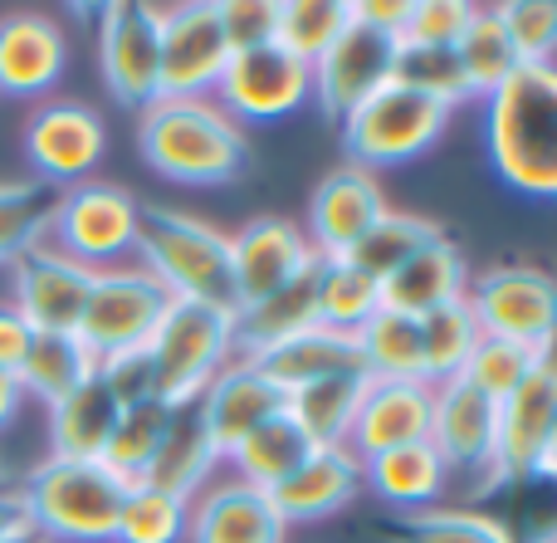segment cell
Listing matches in <instances>:
<instances>
[{"label":"cell","mask_w":557,"mask_h":543,"mask_svg":"<svg viewBox=\"0 0 557 543\" xmlns=\"http://www.w3.org/2000/svg\"><path fill=\"white\" fill-rule=\"evenodd\" d=\"M308 451H313V441L288 421V411H278V417H270L264 427H255L250 436L225 456V466H231L235 480H245V485L274 490V485H284L298 466H304Z\"/></svg>","instance_id":"obj_33"},{"label":"cell","mask_w":557,"mask_h":543,"mask_svg":"<svg viewBox=\"0 0 557 543\" xmlns=\"http://www.w3.org/2000/svg\"><path fill=\"white\" fill-rule=\"evenodd\" d=\"M137 264L162 284L172 299L211 304V309H240L231 270V235L176 206L143 201V231H137Z\"/></svg>","instance_id":"obj_3"},{"label":"cell","mask_w":557,"mask_h":543,"mask_svg":"<svg viewBox=\"0 0 557 543\" xmlns=\"http://www.w3.org/2000/svg\"><path fill=\"white\" fill-rule=\"evenodd\" d=\"M484 137L509 192L557 201V64H523L484 98Z\"/></svg>","instance_id":"obj_2"},{"label":"cell","mask_w":557,"mask_h":543,"mask_svg":"<svg viewBox=\"0 0 557 543\" xmlns=\"http://www.w3.org/2000/svg\"><path fill=\"white\" fill-rule=\"evenodd\" d=\"M250 362L284 397L308 387V382L337 378V372H367L362 353H357V333H337V329H323V323H313V329L294 333V338L274 343V348H264V353H255Z\"/></svg>","instance_id":"obj_25"},{"label":"cell","mask_w":557,"mask_h":543,"mask_svg":"<svg viewBox=\"0 0 557 543\" xmlns=\"http://www.w3.org/2000/svg\"><path fill=\"white\" fill-rule=\"evenodd\" d=\"M186 543H288V525L274 509V495L245 480H211L191 499Z\"/></svg>","instance_id":"obj_19"},{"label":"cell","mask_w":557,"mask_h":543,"mask_svg":"<svg viewBox=\"0 0 557 543\" xmlns=\"http://www.w3.org/2000/svg\"><path fill=\"white\" fill-rule=\"evenodd\" d=\"M441 225L431 221V215H411V211H386L382 221L372 225V231L362 235V240L352 245V250L343 255L347 264H352L357 274H367V280L382 289V280H392L396 270H401L406 260H411L416 250H425L431 240H441Z\"/></svg>","instance_id":"obj_35"},{"label":"cell","mask_w":557,"mask_h":543,"mask_svg":"<svg viewBox=\"0 0 557 543\" xmlns=\"http://www.w3.org/2000/svg\"><path fill=\"white\" fill-rule=\"evenodd\" d=\"M392 211L376 186V172L362 166H333V172L318 182L313 201H308V245H313L318 260H343L367 231H372L382 215Z\"/></svg>","instance_id":"obj_18"},{"label":"cell","mask_w":557,"mask_h":543,"mask_svg":"<svg viewBox=\"0 0 557 543\" xmlns=\"http://www.w3.org/2000/svg\"><path fill=\"white\" fill-rule=\"evenodd\" d=\"M215 10H221V29H225V45H231V54L274 45L278 0H215Z\"/></svg>","instance_id":"obj_49"},{"label":"cell","mask_w":557,"mask_h":543,"mask_svg":"<svg viewBox=\"0 0 557 543\" xmlns=\"http://www.w3.org/2000/svg\"><path fill=\"white\" fill-rule=\"evenodd\" d=\"M59 192L45 182H0V264L20 260L49 235Z\"/></svg>","instance_id":"obj_40"},{"label":"cell","mask_w":557,"mask_h":543,"mask_svg":"<svg viewBox=\"0 0 557 543\" xmlns=\"http://www.w3.org/2000/svg\"><path fill=\"white\" fill-rule=\"evenodd\" d=\"M20 534H35L25 515V499H20V490H0V543L20 539Z\"/></svg>","instance_id":"obj_52"},{"label":"cell","mask_w":557,"mask_h":543,"mask_svg":"<svg viewBox=\"0 0 557 543\" xmlns=\"http://www.w3.org/2000/svg\"><path fill=\"white\" fill-rule=\"evenodd\" d=\"M215 466H221V456H215V446L206 441L196 407H182V411H172V427H166L162 446H157L152 466H147V476L137 480V485L166 490V495H176V499H196L215 480Z\"/></svg>","instance_id":"obj_29"},{"label":"cell","mask_w":557,"mask_h":543,"mask_svg":"<svg viewBox=\"0 0 557 543\" xmlns=\"http://www.w3.org/2000/svg\"><path fill=\"white\" fill-rule=\"evenodd\" d=\"M431 451L445 460V470L455 476H474L484 485L494 480V451H499V402H490L484 392H474L465 378L441 382L431 407Z\"/></svg>","instance_id":"obj_15"},{"label":"cell","mask_w":557,"mask_h":543,"mask_svg":"<svg viewBox=\"0 0 557 543\" xmlns=\"http://www.w3.org/2000/svg\"><path fill=\"white\" fill-rule=\"evenodd\" d=\"M445 127H450V108L431 103V98L411 94L401 84H386L343 118V143L352 152V166L382 172V166L425 157L445 137Z\"/></svg>","instance_id":"obj_7"},{"label":"cell","mask_w":557,"mask_h":543,"mask_svg":"<svg viewBox=\"0 0 557 543\" xmlns=\"http://www.w3.org/2000/svg\"><path fill=\"white\" fill-rule=\"evenodd\" d=\"M465 289H470V264H465L460 245H450L441 235V240H431L425 250H416L392 280H382V309L425 319V313L441 309V304L465 299Z\"/></svg>","instance_id":"obj_26"},{"label":"cell","mask_w":557,"mask_h":543,"mask_svg":"<svg viewBox=\"0 0 557 543\" xmlns=\"http://www.w3.org/2000/svg\"><path fill=\"white\" fill-rule=\"evenodd\" d=\"M367 490L362 480V460L352 456L347 446H313L308 460L284 480L274 485V509L284 515V525H318V519H333L352 505L357 495Z\"/></svg>","instance_id":"obj_23"},{"label":"cell","mask_w":557,"mask_h":543,"mask_svg":"<svg viewBox=\"0 0 557 543\" xmlns=\"http://www.w3.org/2000/svg\"><path fill=\"white\" fill-rule=\"evenodd\" d=\"M455 59L465 69V84H470V98H490L519 74V54L509 45V29H504L499 10L494 5H474L465 35L455 39Z\"/></svg>","instance_id":"obj_36"},{"label":"cell","mask_w":557,"mask_h":543,"mask_svg":"<svg viewBox=\"0 0 557 543\" xmlns=\"http://www.w3.org/2000/svg\"><path fill=\"white\" fill-rule=\"evenodd\" d=\"M539 362V353L523 348V343H509V338H480V348L470 353L460 378L470 382L474 392H484L490 402H504L513 387H523Z\"/></svg>","instance_id":"obj_45"},{"label":"cell","mask_w":557,"mask_h":543,"mask_svg":"<svg viewBox=\"0 0 557 543\" xmlns=\"http://www.w3.org/2000/svg\"><path fill=\"white\" fill-rule=\"evenodd\" d=\"M152 353V378H157V402L172 411L196 407L201 392L240 358L235 343V313L211 309V304L172 299L162 329L147 343Z\"/></svg>","instance_id":"obj_5"},{"label":"cell","mask_w":557,"mask_h":543,"mask_svg":"<svg viewBox=\"0 0 557 543\" xmlns=\"http://www.w3.org/2000/svg\"><path fill=\"white\" fill-rule=\"evenodd\" d=\"M98 69L108 94L133 113L162 98V5L113 0L98 10Z\"/></svg>","instance_id":"obj_9"},{"label":"cell","mask_w":557,"mask_h":543,"mask_svg":"<svg viewBox=\"0 0 557 543\" xmlns=\"http://www.w3.org/2000/svg\"><path fill=\"white\" fill-rule=\"evenodd\" d=\"M313 309L323 329L357 333L376 309H382V289L367 274H357L347 260H318L313 274Z\"/></svg>","instance_id":"obj_39"},{"label":"cell","mask_w":557,"mask_h":543,"mask_svg":"<svg viewBox=\"0 0 557 543\" xmlns=\"http://www.w3.org/2000/svg\"><path fill=\"white\" fill-rule=\"evenodd\" d=\"M20 402H25V387H20V378L0 368V431H5L10 421L20 417Z\"/></svg>","instance_id":"obj_53"},{"label":"cell","mask_w":557,"mask_h":543,"mask_svg":"<svg viewBox=\"0 0 557 543\" xmlns=\"http://www.w3.org/2000/svg\"><path fill=\"white\" fill-rule=\"evenodd\" d=\"M557 421V382L533 368L523 387L499 402V451H494V480H529L548 451Z\"/></svg>","instance_id":"obj_24"},{"label":"cell","mask_w":557,"mask_h":543,"mask_svg":"<svg viewBox=\"0 0 557 543\" xmlns=\"http://www.w3.org/2000/svg\"><path fill=\"white\" fill-rule=\"evenodd\" d=\"M318 264L313 245H308L304 225L284 221V215H255L231 235V270H235V294L240 309L270 299V294L288 289Z\"/></svg>","instance_id":"obj_17"},{"label":"cell","mask_w":557,"mask_h":543,"mask_svg":"<svg viewBox=\"0 0 557 543\" xmlns=\"http://www.w3.org/2000/svg\"><path fill=\"white\" fill-rule=\"evenodd\" d=\"M357 353L372 382H425V348H421V319L396 309H376L357 329Z\"/></svg>","instance_id":"obj_32"},{"label":"cell","mask_w":557,"mask_h":543,"mask_svg":"<svg viewBox=\"0 0 557 543\" xmlns=\"http://www.w3.org/2000/svg\"><path fill=\"white\" fill-rule=\"evenodd\" d=\"M137 231H143V201L133 192L113 182H78L59 192L45 240L88 270H113L137 255Z\"/></svg>","instance_id":"obj_6"},{"label":"cell","mask_w":557,"mask_h":543,"mask_svg":"<svg viewBox=\"0 0 557 543\" xmlns=\"http://www.w3.org/2000/svg\"><path fill=\"white\" fill-rule=\"evenodd\" d=\"M137 152L176 186H231L250 166V133L215 98H152L137 113Z\"/></svg>","instance_id":"obj_1"},{"label":"cell","mask_w":557,"mask_h":543,"mask_svg":"<svg viewBox=\"0 0 557 543\" xmlns=\"http://www.w3.org/2000/svg\"><path fill=\"white\" fill-rule=\"evenodd\" d=\"M127 480L103 460H39L20 485L29 529L45 543H113Z\"/></svg>","instance_id":"obj_4"},{"label":"cell","mask_w":557,"mask_h":543,"mask_svg":"<svg viewBox=\"0 0 557 543\" xmlns=\"http://www.w3.org/2000/svg\"><path fill=\"white\" fill-rule=\"evenodd\" d=\"M347 20H352L347 0H278L274 45L284 54H294L298 64L313 69L333 49V39L347 29Z\"/></svg>","instance_id":"obj_37"},{"label":"cell","mask_w":557,"mask_h":543,"mask_svg":"<svg viewBox=\"0 0 557 543\" xmlns=\"http://www.w3.org/2000/svg\"><path fill=\"white\" fill-rule=\"evenodd\" d=\"M69 64L64 25L45 10H5L0 15V94L39 98L59 84Z\"/></svg>","instance_id":"obj_20"},{"label":"cell","mask_w":557,"mask_h":543,"mask_svg":"<svg viewBox=\"0 0 557 543\" xmlns=\"http://www.w3.org/2000/svg\"><path fill=\"white\" fill-rule=\"evenodd\" d=\"M392 84L411 88V94L431 98L441 108H460L470 103V84H465V69L455 59V49H425V45H401L396 49V74Z\"/></svg>","instance_id":"obj_42"},{"label":"cell","mask_w":557,"mask_h":543,"mask_svg":"<svg viewBox=\"0 0 557 543\" xmlns=\"http://www.w3.org/2000/svg\"><path fill=\"white\" fill-rule=\"evenodd\" d=\"M539 476H548V480H557V421H553V436H548V451H543V460H539Z\"/></svg>","instance_id":"obj_54"},{"label":"cell","mask_w":557,"mask_h":543,"mask_svg":"<svg viewBox=\"0 0 557 543\" xmlns=\"http://www.w3.org/2000/svg\"><path fill=\"white\" fill-rule=\"evenodd\" d=\"M231 45L215 0L162 5V98H215Z\"/></svg>","instance_id":"obj_14"},{"label":"cell","mask_w":557,"mask_h":543,"mask_svg":"<svg viewBox=\"0 0 557 543\" xmlns=\"http://www.w3.org/2000/svg\"><path fill=\"white\" fill-rule=\"evenodd\" d=\"M494 10L519 64H557V0H504Z\"/></svg>","instance_id":"obj_46"},{"label":"cell","mask_w":557,"mask_h":543,"mask_svg":"<svg viewBox=\"0 0 557 543\" xmlns=\"http://www.w3.org/2000/svg\"><path fill=\"white\" fill-rule=\"evenodd\" d=\"M396 49H401V39L347 20V29L333 39V49L313 64V103L323 108L333 123H343V118L352 113V108H362L376 88L392 84Z\"/></svg>","instance_id":"obj_16"},{"label":"cell","mask_w":557,"mask_h":543,"mask_svg":"<svg viewBox=\"0 0 557 543\" xmlns=\"http://www.w3.org/2000/svg\"><path fill=\"white\" fill-rule=\"evenodd\" d=\"M362 480L386 509H401V515H425L435 509V499H445L450 490V470L445 460L425 446H401L386 451V456H372L362 466Z\"/></svg>","instance_id":"obj_27"},{"label":"cell","mask_w":557,"mask_h":543,"mask_svg":"<svg viewBox=\"0 0 557 543\" xmlns=\"http://www.w3.org/2000/svg\"><path fill=\"white\" fill-rule=\"evenodd\" d=\"M108 152V127L78 98H49L25 118V157L45 186H78L88 182Z\"/></svg>","instance_id":"obj_13"},{"label":"cell","mask_w":557,"mask_h":543,"mask_svg":"<svg viewBox=\"0 0 557 543\" xmlns=\"http://www.w3.org/2000/svg\"><path fill=\"white\" fill-rule=\"evenodd\" d=\"M5 543H39V534H20V539H5Z\"/></svg>","instance_id":"obj_55"},{"label":"cell","mask_w":557,"mask_h":543,"mask_svg":"<svg viewBox=\"0 0 557 543\" xmlns=\"http://www.w3.org/2000/svg\"><path fill=\"white\" fill-rule=\"evenodd\" d=\"M123 407L98 382V372L78 392L49 407V456L54 460H103V446L113 436Z\"/></svg>","instance_id":"obj_28"},{"label":"cell","mask_w":557,"mask_h":543,"mask_svg":"<svg viewBox=\"0 0 557 543\" xmlns=\"http://www.w3.org/2000/svg\"><path fill=\"white\" fill-rule=\"evenodd\" d=\"M367 387H372V378H367V372H337V378L308 382V387L288 392L284 411H288V421H294V427L313 441V446H347Z\"/></svg>","instance_id":"obj_30"},{"label":"cell","mask_w":557,"mask_h":543,"mask_svg":"<svg viewBox=\"0 0 557 543\" xmlns=\"http://www.w3.org/2000/svg\"><path fill=\"white\" fill-rule=\"evenodd\" d=\"M431 407H435L431 382H372L362 407H357L347 451L367 466L372 456H386V451L425 446L431 441Z\"/></svg>","instance_id":"obj_21"},{"label":"cell","mask_w":557,"mask_h":543,"mask_svg":"<svg viewBox=\"0 0 557 543\" xmlns=\"http://www.w3.org/2000/svg\"><path fill=\"white\" fill-rule=\"evenodd\" d=\"M284 411V392L255 368L250 358H235L211 387L196 402V417H201L206 441L215 446V456H231L255 427H264L270 417Z\"/></svg>","instance_id":"obj_22"},{"label":"cell","mask_w":557,"mask_h":543,"mask_svg":"<svg viewBox=\"0 0 557 543\" xmlns=\"http://www.w3.org/2000/svg\"><path fill=\"white\" fill-rule=\"evenodd\" d=\"M39 543H45V539H39Z\"/></svg>","instance_id":"obj_56"},{"label":"cell","mask_w":557,"mask_h":543,"mask_svg":"<svg viewBox=\"0 0 557 543\" xmlns=\"http://www.w3.org/2000/svg\"><path fill=\"white\" fill-rule=\"evenodd\" d=\"M480 319L470 313V304L455 299L441 304L421 319V348H425V382L441 387V382H455L470 362V353L480 348Z\"/></svg>","instance_id":"obj_38"},{"label":"cell","mask_w":557,"mask_h":543,"mask_svg":"<svg viewBox=\"0 0 557 543\" xmlns=\"http://www.w3.org/2000/svg\"><path fill=\"white\" fill-rule=\"evenodd\" d=\"M313 274H318V264L304 274V280L288 284V289L250 304V309H235V343H240V358H255V353H264V348H274V343L294 338V333L313 329L318 323Z\"/></svg>","instance_id":"obj_34"},{"label":"cell","mask_w":557,"mask_h":543,"mask_svg":"<svg viewBox=\"0 0 557 543\" xmlns=\"http://www.w3.org/2000/svg\"><path fill=\"white\" fill-rule=\"evenodd\" d=\"M98 382L113 392L117 407H143V402H157V378H152V353L133 348V353H113V358L98 362Z\"/></svg>","instance_id":"obj_48"},{"label":"cell","mask_w":557,"mask_h":543,"mask_svg":"<svg viewBox=\"0 0 557 543\" xmlns=\"http://www.w3.org/2000/svg\"><path fill=\"white\" fill-rule=\"evenodd\" d=\"M465 304L480 319L484 338H509L533 353L557 338V280L529 264H504L470 280Z\"/></svg>","instance_id":"obj_10"},{"label":"cell","mask_w":557,"mask_h":543,"mask_svg":"<svg viewBox=\"0 0 557 543\" xmlns=\"http://www.w3.org/2000/svg\"><path fill=\"white\" fill-rule=\"evenodd\" d=\"M166 309H172V294L143 264H113V270L94 274V294H88L78 338L98 362L113 358V353L147 348L152 333L162 329Z\"/></svg>","instance_id":"obj_8"},{"label":"cell","mask_w":557,"mask_h":543,"mask_svg":"<svg viewBox=\"0 0 557 543\" xmlns=\"http://www.w3.org/2000/svg\"><path fill=\"white\" fill-rule=\"evenodd\" d=\"M392 543H513V534L499 519L480 515V509H425V515H406L401 525L386 529Z\"/></svg>","instance_id":"obj_44"},{"label":"cell","mask_w":557,"mask_h":543,"mask_svg":"<svg viewBox=\"0 0 557 543\" xmlns=\"http://www.w3.org/2000/svg\"><path fill=\"white\" fill-rule=\"evenodd\" d=\"M98 372V358L84 348L78 333H35L25 348V362L15 368L25 397H39L45 407L64 402L69 392H78Z\"/></svg>","instance_id":"obj_31"},{"label":"cell","mask_w":557,"mask_h":543,"mask_svg":"<svg viewBox=\"0 0 557 543\" xmlns=\"http://www.w3.org/2000/svg\"><path fill=\"white\" fill-rule=\"evenodd\" d=\"M215 103L240 127L278 123V118L313 103V69L298 64L278 45L245 49V54H231V64H225L221 84H215Z\"/></svg>","instance_id":"obj_11"},{"label":"cell","mask_w":557,"mask_h":543,"mask_svg":"<svg viewBox=\"0 0 557 543\" xmlns=\"http://www.w3.org/2000/svg\"><path fill=\"white\" fill-rule=\"evenodd\" d=\"M166 427H172V407H162V402L127 407L123 417H117L108 446H103V466L113 470V476H123L127 485H137V480L147 476V466H152V456H157V446H162Z\"/></svg>","instance_id":"obj_41"},{"label":"cell","mask_w":557,"mask_h":543,"mask_svg":"<svg viewBox=\"0 0 557 543\" xmlns=\"http://www.w3.org/2000/svg\"><path fill=\"white\" fill-rule=\"evenodd\" d=\"M29 338H35V329H29L25 319H20V309L10 299H0V368L15 372L20 362H25V348Z\"/></svg>","instance_id":"obj_51"},{"label":"cell","mask_w":557,"mask_h":543,"mask_svg":"<svg viewBox=\"0 0 557 543\" xmlns=\"http://www.w3.org/2000/svg\"><path fill=\"white\" fill-rule=\"evenodd\" d=\"M347 10H352L357 25L382 29L392 39H401L406 20H411V0H347Z\"/></svg>","instance_id":"obj_50"},{"label":"cell","mask_w":557,"mask_h":543,"mask_svg":"<svg viewBox=\"0 0 557 543\" xmlns=\"http://www.w3.org/2000/svg\"><path fill=\"white\" fill-rule=\"evenodd\" d=\"M474 5L470 0H411V20L401 29V45H425V49H455L465 35Z\"/></svg>","instance_id":"obj_47"},{"label":"cell","mask_w":557,"mask_h":543,"mask_svg":"<svg viewBox=\"0 0 557 543\" xmlns=\"http://www.w3.org/2000/svg\"><path fill=\"white\" fill-rule=\"evenodd\" d=\"M5 270H10V304L20 309V319H25L29 329L35 333H78L98 270L69 260V255L54 250L49 240H39L35 250H25L20 260H10Z\"/></svg>","instance_id":"obj_12"},{"label":"cell","mask_w":557,"mask_h":543,"mask_svg":"<svg viewBox=\"0 0 557 543\" xmlns=\"http://www.w3.org/2000/svg\"><path fill=\"white\" fill-rule=\"evenodd\" d=\"M186 515H191V499H176L152 485H133L123 499V515H117L113 543H182Z\"/></svg>","instance_id":"obj_43"}]
</instances>
